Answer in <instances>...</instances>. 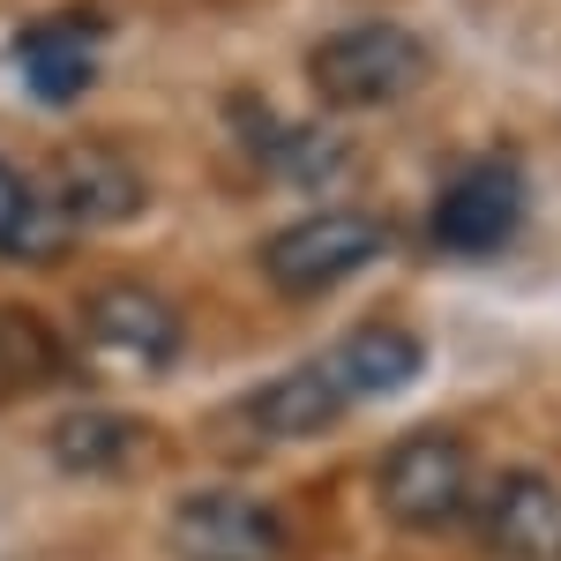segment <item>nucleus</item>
I'll use <instances>...</instances> for the list:
<instances>
[{
    "label": "nucleus",
    "mask_w": 561,
    "mask_h": 561,
    "mask_svg": "<svg viewBox=\"0 0 561 561\" xmlns=\"http://www.w3.org/2000/svg\"><path fill=\"white\" fill-rule=\"evenodd\" d=\"M68 240H76V232L45 210V195H38L23 173H15L8 158H0V255H15V262H53Z\"/></svg>",
    "instance_id": "13"
},
{
    "label": "nucleus",
    "mask_w": 561,
    "mask_h": 561,
    "mask_svg": "<svg viewBox=\"0 0 561 561\" xmlns=\"http://www.w3.org/2000/svg\"><path fill=\"white\" fill-rule=\"evenodd\" d=\"M45 449H53L60 472L113 479V472H135L150 457V427L128 420V412H60L53 434H45Z\"/></svg>",
    "instance_id": "10"
},
{
    "label": "nucleus",
    "mask_w": 561,
    "mask_h": 561,
    "mask_svg": "<svg viewBox=\"0 0 561 561\" xmlns=\"http://www.w3.org/2000/svg\"><path fill=\"white\" fill-rule=\"evenodd\" d=\"M322 367H330V382L345 389V404H359V397H389V389L412 382V375L427 367V345H420L412 330L367 322V330H352L337 352H322Z\"/></svg>",
    "instance_id": "11"
},
{
    "label": "nucleus",
    "mask_w": 561,
    "mask_h": 561,
    "mask_svg": "<svg viewBox=\"0 0 561 561\" xmlns=\"http://www.w3.org/2000/svg\"><path fill=\"white\" fill-rule=\"evenodd\" d=\"M517 225H524V173L510 158L465 165L427 210L434 248H449V255H494V248L517 240Z\"/></svg>",
    "instance_id": "5"
},
{
    "label": "nucleus",
    "mask_w": 561,
    "mask_h": 561,
    "mask_svg": "<svg viewBox=\"0 0 561 561\" xmlns=\"http://www.w3.org/2000/svg\"><path fill=\"white\" fill-rule=\"evenodd\" d=\"M345 135H330V128H307V121H293V128H270L255 142V165L270 180H293V187H322V180H337L345 173Z\"/></svg>",
    "instance_id": "14"
},
{
    "label": "nucleus",
    "mask_w": 561,
    "mask_h": 561,
    "mask_svg": "<svg viewBox=\"0 0 561 561\" xmlns=\"http://www.w3.org/2000/svg\"><path fill=\"white\" fill-rule=\"evenodd\" d=\"M83 337H90L98 359L158 375V367L180 359V314H173V300H158L150 285H105V293L83 300Z\"/></svg>",
    "instance_id": "7"
},
{
    "label": "nucleus",
    "mask_w": 561,
    "mask_h": 561,
    "mask_svg": "<svg viewBox=\"0 0 561 561\" xmlns=\"http://www.w3.org/2000/svg\"><path fill=\"white\" fill-rule=\"evenodd\" d=\"M60 367H68V352H60V337L45 330L38 314L0 307V397H8V389L45 382V375H60Z\"/></svg>",
    "instance_id": "15"
},
{
    "label": "nucleus",
    "mask_w": 561,
    "mask_h": 561,
    "mask_svg": "<svg viewBox=\"0 0 561 561\" xmlns=\"http://www.w3.org/2000/svg\"><path fill=\"white\" fill-rule=\"evenodd\" d=\"M180 561H285V517L248 486H195L165 524Z\"/></svg>",
    "instance_id": "4"
},
{
    "label": "nucleus",
    "mask_w": 561,
    "mask_h": 561,
    "mask_svg": "<svg viewBox=\"0 0 561 561\" xmlns=\"http://www.w3.org/2000/svg\"><path fill=\"white\" fill-rule=\"evenodd\" d=\"M345 412H352L345 389L330 382L322 359H307V367H293V375H277V382H262L255 397H248V427L270 434V442H307V434L337 427Z\"/></svg>",
    "instance_id": "9"
},
{
    "label": "nucleus",
    "mask_w": 561,
    "mask_h": 561,
    "mask_svg": "<svg viewBox=\"0 0 561 561\" xmlns=\"http://www.w3.org/2000/svg\"><path fill=\"white\" fill-rule=\"evenodd\" d=\"M98 15H53L38 31H23V76L45 105H68L76 90L98 76Z\"/></svg>",
    "instance_id": "12"
},
{
    "label": "nucleus",
    "mask_w": 561,
    "mask_h": 561,
    "mask_svg": "<svg viewBox=\"0 0 561 561\" xmlns=\"http://www.w3.org/2000/svg\"><path fill=\"white\" fill-rule=\"evenodd\" d=\"M375 502L412 531H442L472 510V442L449 427H420L389 442L382 472H375Z\"/></svg>",
    "instance_id": "2"
},
{
    "label": "nucleus",
    "mask_w": 561,
    "mask_h": 561,
    "mask_svg": "<svg viewBox=\"0 0 561 561\" xmlns=\"http://www.w3.org/2000/svg\"><path fill=\"white\" fill-rule=\"evenodd\" d=\"M307 83L337 113H382V105H397V98H412V90L427 83V38L404 31V23H389V15L345 23V31L314 38Z\"/></svg>",
    "instance_id": "1"
},
{
    "label": "nucleus",
    "mask_w": 561,
    "mask_h": 561,
    "mask_svg": "<svg viewBox=\"0 0 561 561\" xmlns=\"http://www.w3.org/2000/svg\"><path fill=\"white\" fill-rule=\"evenodd\" d=\"M45 210L60 217L68 232H105V225H128L142 217V173H135L121 150H98V142H76V150H60L53 158V173H45Z\"/></svg>",
    "instance_id": "6"
},
{
    "label": "nucleus",
    "mask_w": 561,
    "mask_h": 561,
    "mask_svg": "<svg viewBox=\"0 0 561 561\" xmlns=\"http://www.w3.org/2000/svg\"><path fill=\"white\" fill-rule=\"evenodd\" d=\"M472 524L502 561H561V486L547 472H502L472 502Z\"/></svg>",
    "instance_id": "8"
},
{
    "label": "nucleus",
    "mask_w": 561,
    "mask_h": 561,
    "mask_svg": "<svg viewBox=\"0 0 561 561\" xmlns=\"http://www.w3.org/2000/svg\"><path fill=\"white\" fill-rule=\"evenodd\" d=\"M382 248H389L382 217L314 210V217H293L285 232L262 240V277H270L277 293H330V285H345L352 270H367Z\"/></svg>",
    "instance_id": "3"
}]
</instances>
